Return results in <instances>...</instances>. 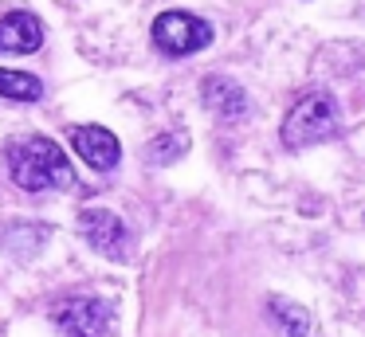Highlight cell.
<instances>
[{"label": "cell", "mask_w": 365, "mask_h": 337, "mask_svg": "<svg viewBox=\"0 0 365 337\" xmlns=\"http://www.w3.org/2000/svg\"><path fill=\"white\" fill-rule=\"evenodd\" d=\"M9 172L24 192H48V188H75V169L63 149L51 138H20L9 145Z\"/></svg>", "instance_id": "cell-1"}, {"label": "cell", "mask_w": 365, "mask_h": 337, "mask_svg": "<svg viewBox=\"0 0 365 337\" xmlns=\"http://www.w3.org/2000/svg\"><path fill=\"white\" fill-rule=\"evenodd\" d=\"M341 125V110L334 102V94L326 90H310L287 110L283 118V145L287 149H307V145H318V141H330Z\"/></svg>", "instance_id": "cell-2"}, {"label": "cell", "mask_w": 365, "mask_h": 337, "mask_svg": "<svg viewBox=\"0 0 365 337\" xmlns=\"http://www.w3.org/2000/svg\"><path fill=\"white\" fill-rule=\"evenodd\" d=\"M153 43H158V51L173 55V59L205 51V47L212 43V24L192 16V12L173 8V12H161L158 20H153Z\"/></svg>", "instance_id": "cell-3"}, {"label": "cell", "mask_w": 365, "mask_h": 337, "mask_svg": "<svg viewBox=\"0 0 365 337\" xmlns=\"http://www.w3.org/2000/svg\"><path fill=\"white\" fill-rule=\"evenodd\" d=\"M51 321L63 329V337H110L114 329V310L103 298L75 294L51 310Z\"/></svg>", "instance_id": "cell-4"}, {"label": "cell", "mask_w": 365, "mask_h": 337, "mask_svg": "<svg viewBox=\"0 0 365 337\" xmlns=\"http://www.w3.org/2000/svg\"><path fill=\"white\" fill-rule=\"evenodd\" d=\"M79 232L98 255L106 259H126V247H130V235H126V224H122L114 212L106 208H83L79 212Z\"/></svg>", "instance_id": "cell-5"}, {"label": "cell", "mask_w": 365, "mask_h": 337, "mask_svg": "<svg viewBox=\"0 0 365 337\" xmlns=\"http://www.w3.org/2000/svg\"><path fill=\"white\" fill-rule=\"evenodd\" d=\"M71 145H75V153H79L91 169H98V172H110L114 165H118V157H122L118 138H114L106 125H75V130H71Z\"/></svg>", "instance_id": "cell-6"}, {"label": "cell", "mask_w": 365, "mask_h": 337, "mask_svg": "<svg viewBox=\"0 0 365 337\" xmlns=\"http://www.w3.org/2000/svg\"><path fill=\"white\" fill-rule=\"evenodd\" d=\"M43 43V24L32 12H9L0 20V51L28 55Z\"/></svg>", "instance_id": "cell-7"}, {"label": "cell", "mask_w": 365, "mask_h": 337, "mask_svg": "<svg viewBox=\"0 0 365 337\" xmlns=\"http://www.w3.org/2000/svg\"><path fill=\"white\" fill-rule=\"evenodd\" d=\"M200 98H205V106L212 110V114H220V118H244L247 114L244 86H240L236 78H228V75H208L205 86H200Z\"/></svg>", "instance_id": "cell-8"}, {"label": "cell", "mask_w": 365, "mask_h": 337, "mask_svg": "<svg viewBox=\"0 0 365 337\" xmlns=\"http://www.w3.org/2000/svg\"><path fill=\"white\" fill-rule=\"evenodd\" d=\"M0 94L9 102H36L43 94V83L32 75V71H9L0 67Z\"/></svg>", "instance_id": "cell-9"}, {"label": "cell", "mask_w": 365, "mask_h": 337, "mask_svg": "<svg viewBox=\"0 0 365 337\" xmlns=\"http://www.w3.org/2000/svg\"><path fill=\"white\" fill-rule=\"evenodd\" d=\"M267 310L275 313V321L283 326V333L287 337H310V313L302 310L299 302H291V298H271L267 302Z\"/></svg>", "instance_id": "cell-10"}, {"label": "cell", "mask_w": 365, "mask_h": 337, "mask_svg": "<svg viewBox=\"0 0 365 337\" xmlns=\"http://www.w3.org/2000/svg\"><path fill=\"white\" fill-rule=\"evenodd\" d=\"M189 149V141L181 138V133H161L158 141H150L145 145V161H153V165H169V161H177V157Z\"/></svg>", "instance_id": "cell-11"}]
</instances>
